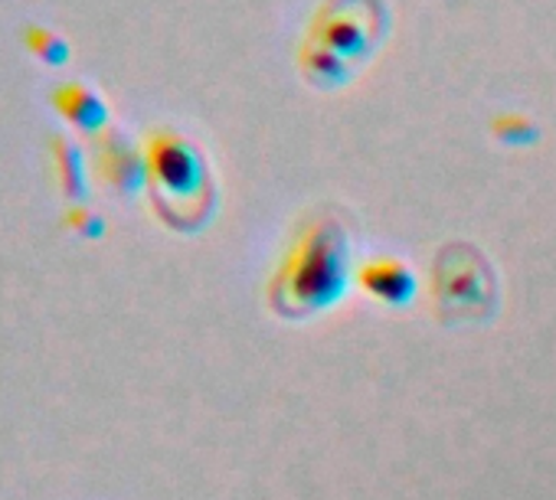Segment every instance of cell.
I'll list each match as a JSON object with an SVG mask.
<instances>
[{
    "instance_id": "6da1fadb",
    "label": "cell",
    "mask_w": 556,
    "mask_h": 500,
    "mask_svg": "<svg viewBox=\"0 0 556 500\" xmlns=\"http://www.w3.org/2000/svg\"><path fill=\"white\" fill-rule=\"evenodd\" d=\"M351 232L331 213H315L292 239L282 266L268 282V305L282 318L331 311L354 282Z\"/></svg>"
},
{
    "instance_id": "7a4b0ae2",
    "label": "cell",
    "mask_w": 556,
    "mask_h": 500,
    "mask_svg": "<svg viewBox=\"0 0 556 500\" xmlns=\"http://www.w3.org/2000/svg\"><path fill=\"white\" fill-rule=\"evenodd\" d=\"M148 190L157 216L174 229H197L213 209V177L203 151L167 128H157L144 141Z\"/></svg>"
},
{
    "instance_id": "3957f363",
    "label": "cell",
    "mask_w": 556,
    "mask_h": 500,
    "mask_svg": "<svg viewBox=\"0 0 556 500\" xmlns=\"http://www.w3.org/2000/svg\"><path fill=\"white\" fill-rule=\"evenodd\" d=\"M387 30L383 0H325L318 8L299 63L308 79L331 86L361 63Z\"/></svg>"
},
{
    "instance_id": "277c9868",
    "label": "cell",
    "mask_w": 556,
    "mask_h": 500,
    "mask_svg": "<svg viewBox=\"0 0 556 500\" xmlns=\"http://www.w3.org/2000/svg\"><path fill=\"white\" fill-rule=\"evenodd\" d=\"M432 305L442 321H481L497 305V279L481 248L468 242L442 245L429 275Z\"/></svg>"
},
{
    "instance_id": "5b68a950",
    "label": "cell",
    "mask_w": 556,
    "mask_h": 500,
    "mask_svg": "<svg viewBox=\"0 0 556 500\" xmlns=\"http://www.w3.org/2000/svg\"><path fill=\"white\" fill-rule=\"evenodd\" d=\"M96 170L115 193H125V196L148 187L144 148H138L131 138H125L115 128H105L102 134H96Z\"/></svg>"
},
{
    "instance_id": "8992f818",
    "label": "cell",
    "mask_w": 556,
    "mask_h": 500,
    "mask_svg": "<svg viewBox=\"0 0 556 500\" xmlns=\"http://www.w3.org/2000/svg\"><path fill=\"white\" fill-rule=\"evenodd\" d=\"M354 282L383 308H409L419 295V279L403 259H370L357 269Z\"/></svg>"
},
{
    "instance_id": "52a82bcc",
    "label": "cell",
    "mask_w": 556,
    "mask_h": 500,
    "mask_svg": "<svg viewBox=\"0 0 556 500\" xmlns=\"http://www.w3.org/2000/svg\"><path fill=\"white\" fill-rule=\"evenodd\" d=\"M53 108L60 112L63 121H70L73 128L86 131V134H102L109 128V102L102 99L99 89L86 86V82H76V79H66L53 89Z\"/></svg>"
},
{
    "instance_id": "ba28073f",
    "label": "cell",
    "mask_w": 556,
    "mask_h": 500,
    "mask_svg": "<svg viewBox=\"0 0 556 500\" xmlns=\"http://www.w3.org/2000/svg\"><path fill=\"white\" fill-rule=\"evenodd\" d=\"M53 148V164H56V177H60V190L70 203H86L89 200V164L83 148L70 138V134H53L50 141Z\"/></svg>"
},
{
    "instance_id": "9c48e42d",
    "label": "cell",
    "mask_w": 556,
    "mask_h": 500,
    "mask_svg": "<svg viewBox=\"0 0 556 500\" xmlns=\"http://www.w3.org/2000/svg\"><path fill=\"white\" fill-rule=\"evenodd\" d=\"M24 47L43 63V66H66L70 60V43L53 30V27H43V24H30L24 30Z\"/></svg>"
},
{
    "instance_id": "30bf717a",
    "label": "cell",
    "mask_w": 556,
    "mask_h": 500,
    "mask_svg": "<svg viewBox=\"0 0 556 500\" xmlns=\"http://www.w3.org/2000/svg\"><path fill=\"white\" fill-rule=\"evenodd\" d=\"M63 222H66L76 235H83V239H99V235L105 232V219H102L89 203H73V206L66 209Z\"/></svg>"
},
{
    "instance_id": "8fae6325",
    "label": "cell",
    "mask_w": 556,
    "mask_h": 500,
    "mask_svg": "<svg viewBox=\"0 0 556 500\" xmlns=\"http://www.w3.org/2000/svg\"><path fill=\"white\" fill-rule=\"evenodd\" d=\"M494 131L504 138V141H514V131L520 134V141H527V134L533 131V121L527 115H501L494 121Z\"/></svg>"
}]
</instances>
